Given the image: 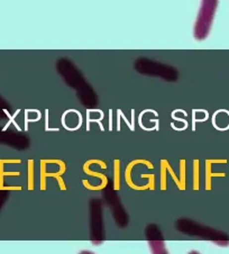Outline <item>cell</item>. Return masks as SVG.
I'll use <instances>...</instances> for the list:
<instances>
[{
	"label": "cell",
	"instance_id": "6da1fadb",
	"mask_svg": "<svg viewBox=\"0 0 229 254\" xmlns=\"http://www.w3.org/2000/svg\"><path fill=\"white\" fill-rule=\"evenodd\" d=\"M175 230L185 235L198 236L201 240H207L215 243L218 247H228L229 240L222 232H218L214 228L203 226L201 224L192 221L190 218H180L175 222Z\"/></svg>",
	"mask_w": 229,
	"mask_h": 254
},
{
	"label": "cell",
	"instance_id": "7a4b0ae2",
	"mask_svg": "<svg viewBox=\"0 0 229 254\" xmlns=\"http://www.w3.org/2000/svg\"><path fill=\"white\" fill-rule=\"evenodd\" d=\"M219 0H201L200 9L194 23L193 36L197 41L206 40L209 35Z\"/></svg>",
	"mask_w": 229,
	"mask_h": 254
},
{
	"label": "cell",
	"instance_id": "3957f363",
	"mask_svg": "<svg viewBox=\"0 0 229 254\" xmlns=\"http://www.w3.org/2000/svg\"><path fill=\"white\" fill-rule=\"evenodd\" d=\"M145 235L152 254H169L168 249L165 247L164 240L162 238V233H161V230L158 225H155V224L147 225L145 230Z\"/></svg>",
	"mask_w": 229,
	"mask_h": 254
},
{
	"label": "cell",
	"instance_id": "277c9868",
	"mask_svg": "<svg viewBox=\"0 0 229 254\" xmlns=\"http://www.w3.org/2000/svg\"><path fill=\"white\" fill-rule=\"evenodd\" d=\"M91 224L96 223V225L91 226V241L93 244H100L103 242V222H101V207L100 201L93 199L91 202Z\"/></svg>",
	"mask_w": 229,
	"mask_h": 254
},
{
	"label": "cell",
	"instance_id": "5b68a950",
	"mask_svg": "<svg viewBox=\"0 0 229 254\" xmlns=\"http://www.w3.org/2000/svg\"><path fill=\"white\" fill-rule=\"evenodd\" d=\"M184 160L181 161V168H180V171H181V176H180V179H179V186H177V188L180 190H184L185 189V168H184Z\"/></svg>",
	"mask_w": 229,
	"mask_h": 254
},
{
	"label": "cell",
	"instance_id": "8992f818",
	"mask_svg": "<svg viewBox=\"0 0 229 254\" xmlns=\"http://www.w3.org/2000/svg\"><path fill=\"white\" fill-rule=\"evenodd\" d=\"M193 190L199 189V162L194 160L193 162Z\"/></svg>",
	"mask_w": 229,
	"mask_h": 254
},
{
	"label": "cell",
	"instance_id": "52a82bcc",
	"mask_svg": "<svg viewBox=\"0 0 229 254\" xmlns=\"http://www.w3.org/2000/svg\"><path fill=\"white\" fill-rule=\"evenodd\" d=\"M162 164H163V167H162V183H161L162 185H161V189L165 190V189H167V179H165V172H167L169 163L167 162V161H162Z\"/></svg>",
	"mask_w": 229,
	"mask_h": 254
},
{
	"label": "cell",
	"instance_id": "ba28073f",
	"mask_svg": "<svg viewBox=\"0 0 229 254\" xmlns=\"http://www.w3.org/2000/svg\"><path fill=\"white\" fill-rule=\"evenodd\" d=\"M78 254H96V253H93L92 251H88V250H82V251H80Z\"/></svg>",
	"mask_w": 229,
	"mask_h": 254
},
{
	"label": "cell",
	"instance_id": "9c48e42d",
	"mask_svg": "<svg viewBox=\"0 0 229 254\" xmlns=\"http://www.w3.org/2000/svg\"><path fill=\"white\" fill-rule=\"evenodd\" d=\"M188 254H201L199 251H196V250H192V251L188 252Z\"/></svg>",
	"mask_w": 229,
	"mask_h": 254
}]
</instances>
